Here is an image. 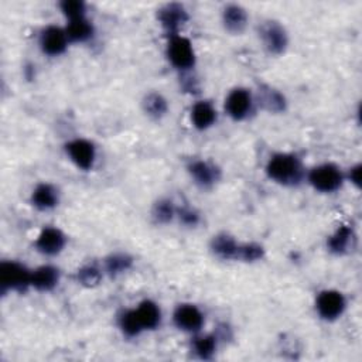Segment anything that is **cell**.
<instances>
[{
    "mask_svg": "<svg viewBox=\"0 0 362 362\" xmlns=\"http://www.w3.org/2000/svg\"><path fill=\"white\" fill-rule=\"evenodd\" d=\"M266 174L277 184L293 187L303 181L305 169L300 159L292 153H277L270 158Z\"/></svg>",
    "mask_w": 362,
    "mask_h": 362,
    "instance_id": "obj_1",
    "label": "cell"
},
{
    "mask_svg": "<svg viewBox=\"0 0 362 362\" xmlns=\"http://www.w3.org/2000/svg\"><path fill=\"white\" fill-rule=\"evenodd\" d=\"M0 286L2 292H26L32 286V272L22 263L5 260L0 265Z\"/></svg>",
    "mask_w": 362,
    "mask_h": 362,
    "instance_id": "obj_2",
    "label": "cell"
},
{
    "mask_svg": "<svg viewBox=\"0 0 362 362\" xmlns=\"http://www.w3.org/2000/svg\"><path fill=\"white\" fill-rule=\"evenodd\" d=\"M344 176L333 163H324L309 173V183L320 193H334L342 186Z\"/></svg>",
    "mask_w": 362,
    "mask_h": 362,
    "instance_id": "obj_3",
    "label": "cell"
},
{
    "mask_svg": "<svg viewBox=\"0 0 362 362\" xmlns=\"http://www.w3.org/2000/svg\"><path fill=\"white\" fill-rule=\"evenodd\" d=\"M167 57L173 67H176L180 71L191 69L195 65V53L193 44L188 39L179 34L170 37Z\"/></svg>",
    "mask_w": 362,
    "mask_h": 362,
    "instance_id": "obj_4",
    "label": "cell"
},
{
    "mask_svg": "<svg viewBox=\"0 0 362 362\" xmlns=\"http://www.w3.org/2000/svg\"><path fill=\"white\" fill-rule=\"evenodd\" d=\"M259 37L266 51L273 55L283 54L288 46V36L284 27L273 20H269L260 26Z\"/></svg>",
    "mask_w": 362,
    "mask_h": 362,
    "instance_id": "obj_5",
    "label": "cell"
},
{
    "mask_svg": "<svg viewBox=\"0 0 362 362\" xmlns=\"http://www.w3.org/2000/svg\"><path fill=\"white\" fill-rule=\"evenodd\" d=\"M67 155L78 169L91 170L95 165L97 151L95 146L85 139H74L67 143Z\"/></svg>",
    "mask_w": 362,
    "mask_h": 362,
    "instance_id": "obj_6",
    "label": "cell"
},
{
    "mask_svg": "<svg viewBox=\"0 0 362 362\" xmlns=\"http://www.w3.org/2000/svg\"><path fill=\"white\" fill-rule=\"evenodd\" d=\"M347 307V302L342 293L337 291H324L319 295L316 300V309L321 319L327 321H334L342 316Z\"/></svg>",
    "mask_w": 362,
    "mask_h": 362,
    "instance_id": "obj_7",
    "label": "cell"
},
{
    "mask_svg": "<svg viewBox=\"0 0 362 362\" xmlns=\"http://www.w3.org/2000/svg\"><path fill=\"white\" fill-rule=\"evenodd\" d=\"M253 109L252 94L245 88L232 90L225 99V111L234 120L246 119Z\"/></svg>",
    "mask_w": 362,
    "mask_h": 362,
    "instance_id": "obj_8",
    "label": "cell"
},
{
    "mask_svg": "<svg viewBox=\"0 0 362 362\" xmlns=\"http://www.w3.org/2000/svg\"><path fill=\"white\" fill-rule=\"evenodd\" d=\"M68 37L65 33V29H60L55 26H48L46 27L41 34H40V48L44 54L50 57H57L65 53L68 47Z\"/></svg>",
    "mask_w": 362,
    "mask_h": 362,
    "instance_id": "obj_9",
    "label": "cell"
},
{
    "mask_svg": "<svg viewBox=\"0 0 362 362\" xmlns=\"http://www.w3.org/2000/svg\"><path fill=\"white\" fill-rule=\"evenodd\" d=\"M159 22L163 29L173 37L179 34V30L188 22V13L180 4L165 5L158 13Z\"/></svg>",
    "mask_w": 362,
    "mask_h": 362,
    "instance_id": "obj_10",
    "label": "cell"
},
{
    "mask_svg": "<svg viewBox=\"0 0 362 362\" xmlns=\"http://www.w3.org/2000/svg\"><path fill=\"white\" fill-rule=\"evenodd\" d=\"M173 321L184 333H198L204 324V314L194 305H180L174 310Z\"/></svg>",
    "mask_w": 362,
    "mask_h": 362,
    "instance_id": "obj_11",
    "label": "cell"
},
{
    "mask_svg": "<svg viewBox=\"0 0 362 362\" xmlns=\"http://www.w3.org/2000/svg\"><path fill=\"white\" fill-rule=\"evenodd\" d=\"M67 238L58 228L47 227L44 228L36 241V248L40 253L47 256H55L65 248Z\"/></svg>",
    "mask_w": 362,
    "mask_h": 362,
    "instance_id": "obj_12",
    "label": "cell"
},
{
    "mask_svg": "<svg viewBox=\"0 0 362 362\" xmlns=\"http://www.w3.org/2000/svg\"><path fill=\"white\" fill-rule=\"evenodd\" d=\"M188 173L200 188H211L220 180V170L205 160H194L188 165Z\"/></svg>",
    "mask_w": 362,
    "mask_h": 362,
    "instance_id": "obj_13",
    "label": "cell"
},
{
    "mask_svg": "<svg viewBox=\"0 0 362 362\" xmlns=\"http://www.w3.org/2000/svg\"><path fill=\"white\" fill-rule=\"evenodd\" d=\"M239 246L241 244H238L234 237L223 232L215 235L211 239V251L212 253L224 260H238V252H239Z\"/></svg>",
    "mask_w": 362,
    "mask_h": 362,
    "instance_id": "obj_14",
    "label": "cell"
},
{
    "mask_svg": "<svg viewBox=\"0 0 362 362\" xmlns=\"http://www.w3.org/2000/svg\"><path fill=\"white\" fill-rule=\"evenodd\" d=\"M136 317L144 330H155L162 323V310L160 307L152 302V300H144L141 302L137 309H134Z\"/></svg>",
    "mask_w": 362,
    "mask_h": 362,
    "instance_id": "obj_15",
    "label": "cell"
},
{
    "mask_svg": "<svg viewBox=\"0 0 362 362\" xmlns=\"http://www.w3.org/2000/svg\"><path fill=\"white\" fill-rule=\"evenodd\" d=\"M223 23L231 34H241L248 26V13L239 5H228L223 12Z\"/></svg>",
    "mask_w": 362,
    "mask_h": 362,
    "instance_id": "obj_16",
    "label": "cell"
},
{
    "mask_svg": "<svg viewBox=\"0 0 362 362\" xmlns=\"http://www.w3.org/2000/svg\"><path fill=\"white\" fill-rule=\"evenodd\" d=\"M60 281V272L54 266H41L32 272V287L39 292H50Z\"/></svg>",
    "mask_w": 362,
    "mask_h": 362,
    "instance_id": "obj_17",
    "label": "cell"
},
{
    "mask_svg": "<svg viewBox=\"0 0 362 362\" xmlns=\"http://www.w3.org/2000/svg\"><path fill=\"white\" fill-rule=\"evenodd\" d=\"M58 190L48 183L39 184L32 193V204L40 211L55 208L58 205Z\"/></svg>",
    "mask_w": 362,
    "mask_h": 362,
    "instance_id": "obj_18",
    "label": "cell"
},
{
    "mask_svg": "<svg viewBox=\"0 0 362 362\" xmlns=\"http://www.w3.org/2000/svg\"><path fill=\"white\" fill-rule=\"evenodd\" d=\"M191 122L195 129L207 130L216 122V111L207 101L197 102L191 109Z\"/></svg>",
    "mask_w": 362,
    "mask_h": 362,
    "instance_id": "obj_19",
    "label": "cell"
},
{
    "mask_svg": "<svg viewBox=\"0 0 362 362\" xmlns=\"http://www.w3.org/2000/svg\"><path fill=\"white\" fill-rule=\"evenodd\" d=\"M69 43H85L94 37V26L87 18L69 20L65 27Z\"/></svg>",
    "mask_w": 362,
    "mask_h": 362,
    "instance_id": "obj_20",
    "label": "cell"
},
{
    "mask_svg": "<svg viewBox=\"0 0 362 362\" xmlns=\"http://www.w3.org/2000/svg\"><path fill=\"white\" fill-rule=\"evenodd\" d=\"M258 99L263 109L270 113H280L286 109L284 95L272 87L262 85L258 92Z\"/></svg>",
    "mask_w": 362,
    "mask_h": 362,
    "instance_id": "obj_21",
    "label": "cell"
},
{
    "mask_svg": "<svg viewBox=\"0 0 362 362\" xmlns=\"http://www.w3.org/2000/svg\"><path fill=\"white\" fill-rule=\"evenodd\" d=\"M355 239V234L351 227L341 225L327 241L328 251L335 255H344L352 248V242Z\"/></svg>",
    "mask_w": 362,
    "mask_h": 362,
    "instance_id": "obj_22",
    "label": "cell"
},
{
    "mask_svg": "<svg viewBox=\"0 0 362 362\" xmlns=\"http://www.w3.org/2000/svg\"><path fill=\"white\" fill-rule=\"evenodd\" d=\"M143 111L152 119H162L169 111V104L162 94L151 92L143 99Z\"/></svg>",
    "mask_w": 362,
    "mask_h": 362,
    "instance_id": "obj_23",
    "label": "cell"
},
{
    "mask_svg": "<svg viewBox=\"0 0 362 362\" xmlns=\"http://www.w3.org/2000/svg\"><path fill=\"white\" fill-rule=\"evenodd\" d=\"M133 265V259L126 253H112L105 259V270L109 276L116 277L127 272Z\"/></svg>",
    "mask_w": 362,
    "mask_h": 362,
    "instance_id": "obj_24",
    "label": "cell"
},
{
    "mask_svg": "<svg viewBox=\"0 0 362 362\" xmlns=\"http://www.w3.org/2000/svg\"><path fill=\"white\" fill-rule=\"evenodd\" d=\"M193 349L201 359H211L216 351V337L207 334L195 337L193 342Z\"/></svg>",
    "mask_w": 362,
    "mask_h": 362,
    "instance_id": "obj_25",
    "label": "cell"
},
{
    "mask_svg": "<svg viewBox=\"0 0 362 362\" xmlns=\"http://www.w3.org/2000/svg\"><path fill=\"white\" fill-rule=\"evenodd\" d=\"M177 214V209L173 204V201L165 198V200H159L152 211L153 218L158 224H169Z\"/></svg>",
    "mask_w": 362,
    "mask_h": 362,
    "instance_id": "obj_26",
    "label": "cell"
},
{
    "mask_svg": "<svg viewBox=\"0 0 362 362\" xmlns=\"http://www.w3.org/2000/svg\"><path fill=\"white\" fill-rule=\"evenodd\" d=\"M119 327L122 330V333L127 337H136L139 335L143 328L136 317V313H134V309L133 310H127V312H123L119 317Z\"/></svg>",
    "mask_w": 362,
    "mask_h": 362,
    "instance_id": "obj_27",
    "label": "cell"
},
{
    "mask_svg": "<svg viewBox=\"0 0 362 362\" xmlns=\"http://www.w3.org/2000/svg\"><path fill=\"white\" fill-rule=\"evenodd\" d=\"M77 280L85 287H95L102 280V272L97 266H84L77 272Z\"/></svg>",
    "mask_w": 362,
    "mask_h": 362,
    "instance_id": "obj_28",
    "label": "cell"
},
{
    "mask_svg": "<svg viewBox=\"0 0 362 362\" xmlns=\"http://www.w3.org/2000/svg\"><path fill=\"white\" fill-rule=\"evenodd\" d=\"M60 8L68 20L85 18L87 13V6L81 0H64Z\"/></svg>",
    "mask_w": 362,
    "mask_h": 362,
    "instance_id": "obj_29",
    "label": "cell"
},
{
    "mask_svg": "<svg viewBox=\"0 0 362 362\" xmlns=\"http://www.w3.org/2000/svg\"><path fill=\"white\" fill-rule=\"evenodd\" d=\"M263 256H265V249L259 244H244L239 246L238 260L252 263V262L260 260Z\"/></svg>",
    "mask_w": 362,
    "mask_h": 362,
    "instance_id": "obj_30",
    "label": "cell"
},
{
    "mask_svg": "<svg viewBox=\"0 0 362 362\" xmlns=\"http://www.w3.org/2000/svg\"><path fill=\"white\" fill-rule=\"evenodd\" d=\"M180 221L187 225V227H195L200 223V215L195 209L190 208V207H184L181 209H177V214Z\"/></svg>",
    "mask_w": 362,
    "mask_h": 362,
    "instance_id": "obj_31",
    "label": "cell"
},
{
    "mask_svg": "<svg viewBox=\"0 0 362 362\" xmlns=\"http://www.w3.org/2000/svg\"><path fill=\"white\" fill-rule=\"evenodd\" d=\"M361 169H362L361 165H356V166L352 167L351 172H349V180H351L356 187L361 186V172H362Z\"/></svg>",
    "mask_w": 362,
    "mask_h": 362,
    "instance_id": "obj_32",
    "label": "cell"
}]
</instances>
